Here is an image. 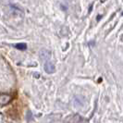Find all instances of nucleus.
<instances>
[{
  "mask_svg": "<svg viewBox=\"0 0 123 123\" xmlns=\"http://www.w3.org/2000/svg\"><path fill=\"white\" fill-rule=\"evenodd\" d=\"M43 68H44L45 72L48 74H53L55 72V65H54V63L49 61V60L45 61L44 65H43Z\"/></svg>",
  "mask_w": 123,
  "mask_h": 123,
  "instance_id": "nucleus-1",
  "label": "nucleus"
},
{
  "mask_svg": "<svg viewBox=\"0 0 123 123\" xmlns=\"http://www.w3.org/2000/svg\"><path fill=\"white\" fill-rule=\"evenodd\" d=\"M11 100V96L9 94H6V93H2L0 94V105H5L8 104Z\"/></svg>",
  "mask_w": 123,
  "mask_h": 123,
  "instance_id": "nucleus-2",
  "label": "nucleus"
},
{
  "mask_svg": "<svg viewBox=\"0 0 123 123\" xmlns=\"http://www.w3.org/2000/svg\"><path fill=\"white\" fill-rule=\"evenodd\" d=\"M51 57V52L49 50L46 49H42L40 51V58L43 59V60H49V58Z\"/></svg>",
  "mask_w": 123,
  "mask_h": 123,
  "instance_id": "nucleus-3",
  "label": "nucleus"
},
{
  "mask_svg": "<svg viewBox=\"0 0 123 123\" xmlns=\"http://www.w3.org/2000/svg\"><path fill=\"white\" fill-rule=\"evenodd\" d=\"M14 47H15V48H17V49H18V50H21V51H23V50L27 49V44H26L25 43H16V44L14 45Z\"/></svg>",
  "mask_w": 123,
  "mask_h": 123,
  "instance_id": "nucleus-4",
  "label": "nucleus"
},
{
  "mask_svg": "<svg viewBox=\"0 0 123 123\" xmlns=\"http://www.w3.org/2000/svg\"><path fill=\"white\" fill-rule=\"evenodd\" d=\"M101 18H102V16H101V15H98V16H97V18H96V19H97V21H99V20L101 19Z\"/></svg>",
  "mask_w": 123,
  "mask_h": 123,
  "instance_id": "nucleus-5",
  "label": "nucleus"
}]
</instances>
